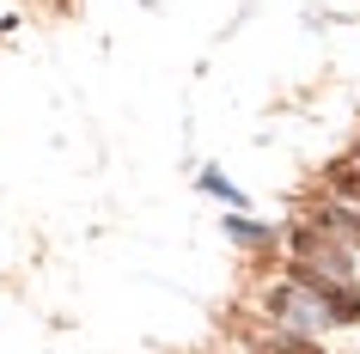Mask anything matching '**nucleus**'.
<instances>
[{"mask_svg": "<svg viewBox=\"0 0 360 354\" xmlns=\"http://www.w3.org/2000/svg\"><path fill=\"white\" fill-rule=\"evenodd\" d=\"M275 354H318L311 342H275Z\"/></svg>", "mask_w": 360, "mask_h": 354, "instance_id": "nucleus-4", "label": "nucleus"}, {"mask_svg": "<svg viewBox=\"0 0 360 354\" xmlns=\"http://www.w3.org/2000/svg\"><path fill=\"white\" fill-rule=\"evenodd\" d=\"M226 232H232V239H238V244H269V226H250V220H232V214H226Z\"/></svg>", "mask_w": 360, "mask_h": 354, "instance_id": "nucleus-2", "label": "nucleus"}, {"mask_svg": "<svg viewBox=\"0 0 360 354\" xmlns=\"http://www.w3.org/2000/svg\"><path fill=\"white\" fill-rule=\"evenodd\" d=\"M202 189H214V196H226L232 208H245V196H238V189H232L226 177H220V171H208V177H202Z\"/></svg>", "mask_w": 360, "mask_h": 354, "instance_id": "nucleus-3", "label": "nucleus"}, {"mask_svg": "<svg viewBox=\"0 0 360 354\" xmlns=\"http://www.w3.org/2000/svg\"><path fill=\"white\" fill-rule=\"evenodd\" d=\"M269 312L281 317V324L318 330L323 317H330V305H323V293H300V287H275V293H269Z\"/></svg>", "mask_w": 360, "mask_h": 354, "instance_id": "nucleus-1", "label": "nucleus"}]
</instances>
